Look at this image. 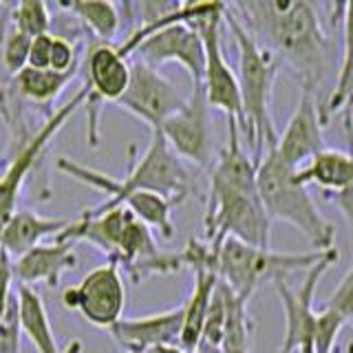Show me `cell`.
<instances>
[{"mask_svg": "<svg viewBox=\"0 0 353 353\" xmlns=\"http://www.w3.org/2000/svg\"><path fill=\"white\" fill-rule=\"evenodd\" d=\"M228 9L261 47L290 66L301 86L318 91L329 71V38L316 5L307 0H243Z\"/></svg>", "mask_w": 353, "mask_h": 353, "instance_id": "1", "label": "cell"}, {"mask_svg": "<svg viewBox=\"0 0 353 353\" xmlns=\"http://www.w3.org/2000/svg\"><path fill=\"white\" fill-rule=\"evenodd\" d=\"M55 241L93 243L106 254L110 263L124 268L135 285L146 276L174 274L183 268L179 252H161L152 239L150 228L137 221L124 205H117L93 219L80 216L66 225Z\"/></svg>", "mask_w": 353, "mask_h": 353, "instance_id": "2", "label": "cell"}, {"mask_svg": "<svg viewBox=\"0 0 353 353\" xmlns=\"http://www.w3.org/2000/svg\"><path fill=\"white\" fill-rule=\"evenodd\" d=\"M55 165H58L60 172L69 174L73 179L91 185L108 196L104 203L84 210L80 214L82 219H93V216L108 212V210L117 208L132 192H154V194L183 201L188 194V188H190V176H188L183 161L172 152V148L168 146V141L163 139L159 130H152L150 146L137 159V163L128 170L126 179H115V176L86 168V165L77 163L73 159H58Z\"/></svg>", "mask_w": 353, "mask_h": 353, "instance_id": "3", "label": "cell"}, {"mask_svg": "<svg viewBox=\"0 0 353 353\" xmlns=\"http://www.w3.org/2000/svg\"><path fill=\"white\" fill-rule=\"evenodd\" d=\"M223 22L228 25L239 49L236 82L243 106L241 135L248 141L252 159L261 163L263 154L274 148L276 141H279V132H276L272 117V93L281 62L274 58V53L261 47L250 36L248 29L239 22V18L228 9V5L223 11Z\"/></svg>", "mask_w": 353, "mask_h": 353, "instance_id": "4", "label": "cell"}, {"mask_svg": "<svg viewBox=\"0 0 353 353\" xmlns=\"http://www.w3.org/2000/svg\"><path fill=\"white\" fill-rule=\"evenodd\" d=\"M294 172L296 170L279 157L276 148H270L263 154L256 168V190L265 214L270 221H285L303 232V236L312 243L316 252L334 250V225L318 212L307 185L298 183Z\"/></svg>", "mask_w": 353, "mask_h": 353, "instance_id": "5", "label": "cell"}, {"mask_svg": "<svg viewBox=\"0 0 353 353\" xmlns=\"http://www.w3.org/2000/svg\"><path fill=\"white\" fill-rule=\"evenodd\" d=\"M325 256V252L281 254L272 248H254L236 239H225L216 248L214 274L223 281L232 294L250 303L252 294L265 281L285 279L296 270H309Z\"/></svg>", "mask_w": 353, "mask_h": 353, "instance_id": "6", "label": "cell"}, {"mask_svg": "<svg viewBox=\"0 0 353 353\" xmlns=\"http://www.w3.org/2000/svg\"><path fill=\"white\" fill-rule=\"evenodd\" d=\"M203 225L205 241L212 248H219L225 239L254 248H272V221L265 214L259 192H241L210 181Z\"/></svg>", "mask_w": 353, "mask_h": 353, "instance_id": "7", "label": "cell"}, {"mask_svg": "<svg viewBox=\"0 0 353 353\" xmlns=\"http://www.w3.org/2000/svg\"><path fill=\"white\" fill-rule=\"evenodd\" d=\"M86 99L84 108L88 115V143L97 146L99 141V108L106 102H119L130 82V62L119 47L110 42L91 40L82 62Z\"/></svg>", "mask_w": 353, "mask_h": 353, "instance_id": "8", "label": "cell"}, {"mask_svg": "<svg viewBox=\"0 0 353 353\" xmlns=\"http://www.w3.org/2000/svg\"><path fill=\"white\" fill-rule=\"evenodd\" d=\"M338 250H327L325 256L307 270L298 290H292L285 279H276L274 290L285 309V336L279 353H314V327H316V287L327 270L338 261Z\"/></svg>", "mask_w": 353, "mask_h": 353, "instance_id": "9", "label": "cell"}, {"mask_svg": "<svg viewBox=\"0 0 353 353\" xmlns=\"http://www.w3.org/2000/svg\"><path fill=\"white\" fill-rule=\"evenodd\" d=\"M223 11H225V5L221 3V7L214 9L212 14H208L194 22H188V25H192L203 40L205 66H203L201 86H203V93L208 99V106L223 110L228 119H236V124L241 128L243 126V106H241L236 73L230 69L228 60L223 58V47H221Z\"/></svg>", "mask_w": 353, "mask_h": 353, "instance_id": "10", "label": "cell"}, {"mask_svg": "<svg viewBox=\"0 0 353 353\" xmlns=\"http://www.w3.org/2000/svg\"><path fill=\"white\" fill-rule=\"evenodd\" d=\"M84 99H86V88L82 86V91H77L64 106H60L55 113H51L44 119V124L33 132L25 146L11 154V159H7V170L0 176V230L5 228L9 216L16 212L20 190L25 185L29 172L36 168L40 154L51 143V139L58 135L60 128L73 117L75 110L84 106Z\"/></svg>", "mask_w": 353, "mask_h": 353, "instance_id": "11", "label": "cell"}, {"mask_svg": "<svg viewBox=\"0 0 353 353\" xmlns=\"http://www.w3.org/2000/svg\"><path fill=\"white\" fill-rule=\"evenodd\" d=\"M62 305L80 314L93 327L110 329L121 320L126 307V285L115 263H104L88 272L80 285L62 294Z\"/></svg>", "mask_w": 353, "mask_h": 353, "instance_id": "12", "label": "cell"}, {"mask_svg": "<svg viewBox=\"0 0 353 353\" xmlns=\"http://www.w3.org/2000/svg\"><path fill=\"white\" fill-rule=\"evenodd\" d=\"M159 132L179 159L196 165L212 161V126H210V106L201 84H192V93L183 106L163 121Z\"/></svg>", "mask_w": 353, "mask_h": 353, "instance_id": "13", "label": "cell"}, {"mask_svg": "<svg viewBox=\"0 0 353 353\" xmlns=\"http://www.w3.org/2000/svg\"><path fill=\"white\" fill-rule=\"evenodd\" d=\"M183 102L185 97L157 69L141 60L130 62V82L117 106L148 124L150 130H159L163 121L183 106Z\"/></svg>", "mask_w": 353, "mask_h": 353, "instance_id": "14", "label": "cell"}, {"mask_svg": "<svg viewBox=\"0 0 353 353\" xmlns=\"http://www.w3.org/2000/svg\"><path fill=\"white\" fill-rule=\"evenodd\" d=\"M323 126L325 124H323V117H320V104L316 99V93L312 88L301 86L298 104L274 146L276 152H279V157L290 165L292 170L303 168L316 152L325 148Z\"/></svg>", "mask_w": 353, "mask_h": 353, "instance_id": "15", "label": "cell"}, {"mask_svg": "<svg viewBox=\"0 0 353 353\" xmlns=\"http://www.w3.org/2000/svg\"><path fill=\"white\" fill-rule=\"evenodd\" d=\"M183 325V307L168 309L161 314L121 318L110 327V336L126 351H150L179 347Z\"/></svg>", "mask_w": 353, "mask_h": 353, "instance_id": "16", "label": "cell"}, {"mask_svg": "<svg viewBox=\"0 0 353 353\" xmlns=\"http://www.w3.org/2000/svg\"><path fill=\"white\" fill-rule=\"evenodd\" d=\"M77 265V254L71 241H53L40 243L20 259L11 261V272L18 285L47 283L49 287H58L64 272Z\"/></svg>", "mask_w": 353, "mask_h": 353, "instance_id": "17", "label": "cell"}, {"mask_svg": "<svg viewBox=\"0 0 353 353\" xmlns=\"http://www.w3.org/2000/svg\"><path fill=\"white\" fill-rule=\"evenodd\" d=\"M342 60L336 77V86L327 102L320 106L323 124L334 115H342L347 139H353V3L342 5Z\"/></svg>", "mask_w": 353, "mask_h": 353, "instance_id": "18", "label": "cell"}, {"mask_svg": "<svg viewBox=\"0 0 353 353\" xmlns=\"http://www.w3.org/2000/svg\"><path fill=\"white\" fill-rule=\"evenodd\" d=\"M66 225L69 221L64 219H49L31 212V210H16L5 228L0 230V252L16 261L22 254L40 245L42 239L58 236Z\"/></svg>", "mask_w": 353, "mask_h": 353, "instance_id": "19", "label": "cell"}, {"mask_svg": "<svg viewBox=\"0 0 353 353\" xmlns=\"http://www.w3.org/2000/svg\"><path fill=\"white\" fill-rule=\"evenodd\" d=\"M298 183L318 185L325 192H338L353 185V148L349 152L323 148L296 172Z\"/></svg>", "mask_w": 353, "mask_h": 353, "instance_id": "20", "label": "cell"}, {"mask_svg": "<svg viewBox=\"0 0 353 353\" xmlns=\"http://www.w3.org/2000/svg\"><path fill=\"white\" fill-rule=\"evenodd\" d=\"M18 316L20 329L38 353H62L58 347V340L53 336V329L49 323V314L40 294L29 285H18Z\"/></svg>", "mask_w": 353, "mask_h": 353, "instance_id": "21", "label": "cell"}, {"mask_svg": "<svg viewBox=\"0 0 353 353\" xmlns=\"http://www.w3.org/2000/svg\"><path fill=\"white\" fill-rule=\"evenodd\" d=\"M216 281H219V276L214 272H194L192 294L181 305L183 307V325H181L179 349L185 353H190L199 345V340H201L205 314H208L210 301H212Z\"/></svg>", "mask_w": 353, "mask_h": 353, "instance_id": "22", "label": "cell"}, {"mask_svg": "<svg viewBox=\"0 0 353 353\" xmlns=\"http://www.w3.org/2000/svg\"><path fill=\"white\" fill-rule=\"evenodd\" d=\"M77 75V71L71 73H58L51 69H31V66H25L22 71H18L16 75H11L9 88L14 91L25 104H33V106H42V104H51L55 97L62 93V88L69 84L73 77Z\"/></svg>", "mask_w": 353, "mask_h": 353, "instance_id": "23", "label": "cell"}, {"mask_svg": "<svg viewBox=\"0 0 353 353\" xmlns=\"http://www.w3.org/2000/svg\"><path fill=\"white\" fill-rule=\"evenodd\" d=\"M179 199H168L154 192H132L128 194L119 205L128 208L132 216L141 221L146 228H154L163 239L174 236V223H172V210L179 205Z\"/></svg>", "mask_w": 353, "mask_h": 353, "instance_id": "24", "label": "cell"}, {"mask_svg": "<svg viewBox=\"0 0 353 353\" xmlns=\"http://www.w3.org/2000/svg\"><path fill=\"white\" fill-rule=\"evenodd\" d=\"M64 11L73 14L86 27L88 33H93V38L99 42H110L115 38V33L119 31V22H121V11L115 3H106V0H99V3H60Z\"/></svg>", "mask_w": 353, "mask_h": 353, "instance_id": "25", "label": "cell"}, {"mask_svg": "<svg viewBox=\"0 0 353 353\" xmlns=\"http://www.w3.org/2000/svg\"><path fill=\"white\" fill-rule=\"evenodd\" d=\"M254 325L248 314V303L232 294L228 287V318L221 338V353H250Z\"/></svg>", "mask_w": 353, "mask_h": 353, "instance_id": "26", "label": "cell"}, {"mask_svg": "<svg viewBox=\"0 0 353 353\" xmlns=\"http://www.w3.org/2000/svg\"><path fill=\"white\" fill-rule=\"evenodd\" d=\"M9 22L27 38H36L42 33H49L51 27V11L44 3L38 0H25V3L9 5Z\"/></svg>", "mask_w": 353, "mask_h": 353, "instance_id": "27", "label": "cell"}, {"mask_svg": "<svg viewBox=\"0 0 353 353\" xmlns=\"http://www.w3.org/2000/svg\"><path fill=\"white\" fill-rule=\"evenodd\" d=\"M345 318L336 314L334 309L323 307L316 312V327H314V353H334L336 340L340 329L345 327Z\"/></svg>", "mask_w": 353, "mask_h": 353, "instance_id": "28", "label": "cell"}, {"mask_svg": "<svg viewBox=\"0 0 353 353\" xmlns=\"http://www.w3.org/2000/svg\"><path fill=\"white\" fill-rule=\"evenodd\" d=\"M20 316H18V298L11 296L5 309V316L0 318V353H20Z\"/></svg>", "mask_w": 353, "mask_h": 353, "instance_id": "29", "label": "cell"}, {"mask_svg": "<svg viewBox=\"0 0 353 353\" xmlns=\"http://www.w3.org/2000/svg\"><path fill=\"white\" fill-rule=\"evenodd\" d=\"M49 69L58 71V73H71V71L80 69V62H77V49L66 36H53Z\"/></svg>", "mask_w": 353, "mask_h": 353, "instance_id": "30", "label": "cell"}, {"mask_svg": "<svg viewBox=\"0 0 353 353\" xmlns=\"http://www.w3.org/2000/svg\"><path fill=\"white\" fill-rule=\"evenodd\" d=\"M323 307L334 309L336 314L345 318V323H353V265L345 274V279L340 281L338 290L327 298Z\"/></svg>", "mask_w": 353, "mask_h": 353, "instance_id": "31", "label": "cell"}, {"mask_svg": "<svg viewBox=\"0 0 353 353\" xmlns=\"http://www.w3.org/2000/svg\"><path fill=\"white\" fill-rule=\"evenodd\" d=\"M51 33H42V36L31 38L29 53H27V66L31 69H49V55H51Z\"/></svg>", "mask_w": 353, "mask_h": 353, "instance_id": "32", "label": "cell"}, {"mask_svg": "<svg viewBox=\"0 0 353 353\" xmlns=\"http://www.w3.org/2000/svg\"><path fill=\"white\" fill-rule=\"evenodd\" d=\"M11 283H14V272H11V259L0 252V318L5 316V309L9 305V298L14 296L11 292Z\"/></svg>", "mask_w": 353, "mask_h": 353, "instance_id": "33", "label": "cell"}, {"mask_svg": "<svg viewBox=\"0 0 353 353\" xmlns=\"http://www.w3.org/2000/svg\"><path fill=\"white\" fill-rule=\"evenodd\" d=\"M325 196L340 210L353 232V185L345 188V190H338V192H325Z\"/></svg>", "mask_w": 353, "mask_h": 353, "instance_id": "34", "label": "cell"}, {"mask_svg": "<svg viewBox=\"0 0 353 353\" xmlns=\"http://www.w3.org/2000/svg\"><path fill=\"white\" fill-rule=\"evenodd\" d=\"M190 353H221V347L208 345V342H199V345H196Z\"/></svg>", "mask_w": 353, "mask_h": 353, "instance_id": "35", "label": "cell"}, {"mask_svg": "<svg viewBox=\"0 0 353 353\" xmlns=\"http://www.w3.org/2000/svg\"><path fill=\"white\" fill-rule=\"evenodd\" d=\"M62 353H82V342H77V340H71L69 345L64 347Z\"/></svg>", "mask_w": 353, "mask_h": 353, "instance_id": "36", "label": "cell"}, {"mask_svg": "<svg viewBox=\"0 0 353 353\" xmlns=\"http://www.w3.org/2000/svg\"><path fill=\"white\" fill-rule=\"evenodd\" d=\"M159 353H185V351H181L179 347H165V349H159Z\"/></svg>", "mask_w": 353, "mask_h": 353, "instance_id": "37", "label": "cell"}, {"mask_svg": "<svg viewBox=\"0 0 353 353\" xmlns=\"http://www.w3.org/2000/svg\"><path fill=\"white\" fill-rule=\"evenodd\" d=\"M126 353H159V349H150V351H126Z\"/></svg>", "mask_w": 353, "mask_h": 353, "instance_id": "38", "label": "cell"}]
</instances>
